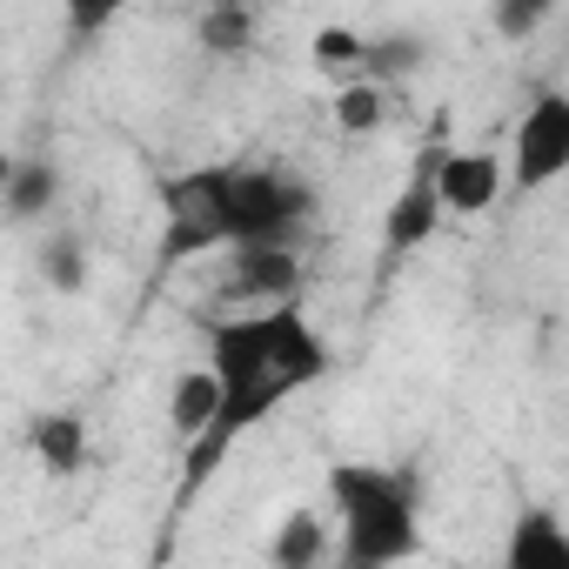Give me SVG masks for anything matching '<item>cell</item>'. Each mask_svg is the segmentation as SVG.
<instances>
[{
	"instance_id": "6da1fadb",
	"label": "cell",
	"mask_w": 569,
	"mask_h": 569,
	"mask_svg": "<svg viewBox=\"0 0 569 569\" xmlns=\"http://www.w3.org/2000/svg\"><path fill=\"white\" fill-rule=\"evenodd\" d=\"M208 369L221 382V409H214L208 436L181 449L174 509H188L214 482V469L234 456V442L248 429H261L274 409H289L302 389H316L336 369V356L316 336V322L302 316V302H281V309H248V316L208 322Z\"/></svg>"
},
{
	"instance_id": "7a4b0ae2",
	"label": "cell",
	"mask_w": 569,
	"mask_h": 569,
	"mask_svg": "<svg viewBox=\"0 0 569 569\" xmlns=\"http://www.w3.org/2000/svg\"><path fill=\"white\" fill-rule=\"evenodd\" d=\"M336 562L329 569H402L422 556V489L382 462H329Z\"/></svg>"
},
{
	"instance_id": "3957f363",
	"label": "cell",
	"mask_w": 569,
	"mask_h": 569,
	"mask_svg": "<svg viewBox=\"0 0 569 569\" xmlns=\"http://www.w3.org/2000/svg\"><path fill=\"white\" fill-rule=\"evenodd\" d=\"M201 254H234V161H201L161 181L154 268H188Z\"/></svg>"
},
{
	"instance_id": "277c9868",
	"label": "cell",
	"mask_w": 569,
	"mask_h": 569,
	"mask_svg": "<svg viewBox=\"0 0 569 569\" xmlns=\"http://www.w3.org/2000/svg\"><path fill=\"white\" fill-rule=\"evenodd\" d=\"M316 214V188L274 161H234V248H296Z\"/></svg>"
},
{
	"instance_id": "5b68a950",
	"label": "cell",
	"mask_w": 569,
	"mask_h": 569,
	"mask_svg": "<svg viewBox=\"0 0 569 569\" xmlns=\"http://www.w3.org/2000/svg\"><path fill=\"white\" fill-rule=\"evenodd\" d=\"M562 174H569V94L542 88V94H529V108L516 114V134H509V188L536 194Z\"/></svg>"
},
{
	"instance_id": "8992f818",
	"label": "cell",
	"mask_w": 569,
	"mask_h": 569,
	"mask_svg": "<svg viewBox=\"0 0 569 569\" xmlns=\"http://www.w3.org/2000/svg\"><path fill=\"white\" fill-rule=\"evenodd\" d=\"M509 188V154L496 148H436V194L449 214H489Z\"/></svg>"
},
{
	"instance_id": "52a82bcc",
	"label": "cell",
	"mask_w": 569,
	"mask_h": 569,
	"mask_svg": "<svg viewBox=\"0 0 569 569\" xmlns=\"http://www.w3.org/2000/svg\"><path fill=\"white\" fill-rule=\"evenodd\" d=\"M442 194H436V154H422L416 161V174L402 181V194L389 201V214H382V254L389 261H402V254H416V248H429V234L442 228Z\"/></svg>"
},
{
	"instance_id": "ba28073f",
	"label": "cell",
	"mask_w": 569,
	"mask_h": 569,
	"mask_svg": "<svg viewBox=\"0 0 569 569\" xmlns=\"http://www.w3.org/2000/svg\"><path fill=\"white\" fill-rule=\"evenodd\" d=\"M228 261H234L228 289L248 309H281V302H296V289H302V254L296 248H234Z\"/></svg>"
},
{
	"instance_id": "9c48e42d",
	"label": "cell",
	"mask_w": 569,
	"mask_h": 569,
	"mask_svg": "<svg viewBox=\"0 0 569 569\" xmlns=\"http://www.w3.org/2000/svg\"><path fill=\"white\" fill-rule=\"evenodd\" d=\"M502 569H569V522L549 502H522L502 536Z\"/></svg>"
},
{
	"instance_id": "30bf717a",
	"label": "cell",
	"mask_w": 569,
	"mask_h": 569,
	"mask_svg": "<svg viewBox=\"0 0 569 569\" xmlns=\"http://www.w3.org/2000/svg\"><path fill=\"white\" fill-rule=\"evenodd\" d=\"M336 562V529L316 509H289L268 536V569H322Z\"/></svg>"
},
{
	"instance_id": "8fae6325",
	"label": "cell",
	"mask_w": 569,
	"mask_h": 569,
	"mask_svg": "<svg viewBox=\"0 0 569 569\" xmlns=\"http://www.w3.org/2000/svg\"><path fill=\"white\" fill-rule=\"evenodd\" d=\"M28 449H34V462H41L54 482H68V476L88 469V422H81L74 409H48V416H34Z\"/></svg>"
},
{
	"instance_id": "7c38bea8",
	"label": "cell",
	"mask_w": 569,
	"mask_h": 569,
	"mask_svg": "<svg viewBox=\"0 0 569 569\" xmlns=\"http://www.w3.org/2000/svg\"><path fill=\"white\" fill-rule=\"evenodd\" d=\"M214 409H221V382H214V369H208V362H201V369H181V376H174V389H168V422H174L181 449L208 436Z\"/></svg>"
},
{
	"instance_id": "4fadbf2b",
	"label": "cell",
	"mask_w": 569,
	"mask_h": 569,
	"mask_svg": "<svg viewBox=\"0 0 569 569\" xmlns=\"http://www.w3.org/2000/svg\"><path fill=\"white\" fill-rule=\"evenodd\" d=\"M54 201H61L54 161H14L8 168V221H41V214H54Z\"/></svg>"
},
{
	"instance_id": "5bb4252c",
	"label": "cell",
	"mask_w": 569,
	"mask_h": 569,
	"mask_svg": "<svg viewBox=\"0 0 569 569\" xmlns=\"http://www.w3.org/2000/svg\"><path fill=\"white\" fill-rule=\"evenodd\" d=\"M329 114H336L342 134H376V128L389 121V88H382V81H342Z\"/></svg>"
},
{
	"instance_id": "9a60e30c",
	"label": "cell",
	"mask_w": 569,
	"mask_h": 569,
	"mask_svg": "<svg viewBox=\"0 0 569 569\" xmlns=\"http://www.w3.org/2000/svg\"><path fill=\"white\" fill-rule=\"evenodd\" d=\"M422 41L416 34H369V61H362V81H382V88H396L402 74H416L422 68Z\"/></svg>"
},
{
	"instance_id": "2e32d148",
	"label": "cell",
	"mask_w": 569,
	"mask_h": 569,
	"mask_svg": "<svg viewBox=\"0 0 569 569\" xmlns=\"http://www.w3.org/2000/svg\"><path fill=\"white\" fill-rule=\"evenodd\" d=\"M194 34H201L208 54H248V41H254V14H248V8H214V14L194 21Z\"/></svg>"
},
{
	"instance_id": "e0dca14e",
	"label": "cell",
	"mask_w": 569,
	"mask_h": 569,
	"mask_svg": "<svg viewBox=\"0 0 569 569\" xmlns=\"http://www.w3.org/2000/svg\"><path fill=\"white\" fill-rule=\"evenodd\" d=\"M41 274H48V289L81 296V289H88V254H81V241H74V234H54V241L41 248Z\"/></svg>"
},
{
	"instance_id": "ac0fdd59",
	"label": "cell",
	"mask_w": 569,
	"mask_h": 569,
	"mask_svg": "<svg viewBox=\"0 0 569 569\" xmlns=\"http://www.w3.org/2000/svg\"><path fill=\"white\" fill-rule=\"evenodd\" d=\"M309 54H316V68H362L369 61V34H356V28H316Z\"/></svg>"
},
{
	"instance_id": "d6986e66",
	"label": "cell",
	"mask_w": 569,
	"mask_h": 569,
	"mask_svg": "<svg viewBox=\"0 0 569 569\" xmlns=\"http://www.w3.org/2000/svg\"><path fill=\"white\" fill-rule=\"evenodd\" d=\"M489 21H496V34L522 41V34H536V28L549 21V0H502V8H496Z\"/></svg>"
},
{
	"instance_id": "ffe728a7",
	"label": "cell",
	"mask_w": 569,
	"mask_h": 569,
	"mask_svg": "<svg viewBox=\"0 0 569 569\" xmlns=\"http://www.w3.org/2000/svg\"><path fill=\"white\" fill-rule=\"evenodd\" d=\"M114 21V8H68V28L74 34H94V28H108Z\"/></svg>"
}]
</instances>
